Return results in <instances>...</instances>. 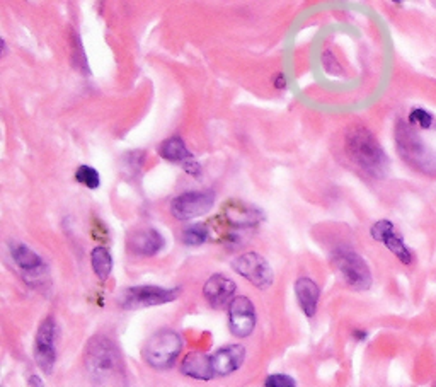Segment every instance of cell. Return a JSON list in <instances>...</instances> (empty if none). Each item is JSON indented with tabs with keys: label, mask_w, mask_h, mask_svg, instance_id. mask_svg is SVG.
Returning a JSON list of instances; mask_svg holds the SVG:
<instances>
[{
	"label": "cell",
	"mask_w": 436,
	"mask_h": 387,
	"mask_svg": "<svg viewBox=\"0 0 436 387\" xmlns=\"http://www.w3.org/2000/svg\"><path fill=\"white\" fill-rule=\"evenodd\" d=\"M164 246H166L164 236L152 227L139 229L128 236V249L133 255L155 256L157 252L162 251Z\"/></svg>",
	"instance_id": "cell-15"
},
{
	"label": "cell",
	"mask_w": 436,
	"mask_h": 387,
	"mask_svg": "<svg viewBox=\"0 0 436 387\" xmlns=\"http://www.w3.org/2000/svg\"><path fill=\"white\" fill-rule=\"evenodd\" d=\"M355 335H357L358 340H365V338H366V333H359V331H357V333H355Z\"/></svg>",
	"instance_id": "cell-27"
},
{
	"label": "cell",
	"mask_w": 436,
	"mask_h": 387,
	"mask_svg": "<svg viewBox=\"0 0 436 387\" xmlns=\"http://www.w3.org/2000/svg\"><path fill=\"white\" fill-rule=\"evenodd\" d=\"M228 328L237 338H247L256 328V309L251 298L235 297L228 305Z\"/></svg>",
	"instance_id": "cell-10"
},
{
	"label": "cell",
	"mask_w": 436,
	"mask_h": 387,
	"mask_svg": "<svg viewBox=\"0 0 436 387\" xmlns=\"http://www.w3.org/2000/svg\"><path fill=\"white\" fill-rule=\"evenodd\" d=\"M225 215H227L228 222L237 227H252L263 220V213L258 208L244 205V203H228V206L225 208Z\"/></svg>",
	"instance_id": "cell-19"
},
{
	"label": "cell",
	"mask_w": 436,
	"mask_h": 387,
	"mask_svg": "<svg viewBox=\"0 0 436 387\" xmlns=\"http://www.w3.org/2000/svg\"><path fill=\"white\" fill-rule=\"evenodd\" d=\"M397 151L407 164L424 174L436 172V152L430 149L409 123L399 121L396 126Z\"/></svg>",
	"instance_id": "cell-3"
},
{
	"label": "cell",
	"mask_w": 436,
	"mask_h": 387,
	"mask_svg": "<svg viewBox=\"0 0 436 387\" xmlns=\"http://www.w3.org/2000/svg\"><path fill=\"white\" fill-rule=\"evenodd\" d=\"M75 179L82 186L89 188V190H98L101 186V178H99L98 169L91 166H79L75 171Z\"/></svg>",
	"instance_id": "cell-22"
},
{
	"label": "cell",
	"mask_w": 436,
	"mask_h": 387,
	"mask_svg": "<svg viewBox=\"0 0 436 387\" xmlns=\"http://www.w3.org/2000/svg\"><path fill=\"white\" fill-rule=\"evenodd\" d=\"M246 360V348L242 344H228L212 355L215 375H231L242 367Z\"/></svg>",
	"instance_id": "cell-16"
},
{
	"label": "cell",
	"mask_w": 436,
	"mask_h": 387,
	"mask_svg": "<svg viewBox=\"0 0 436 387\" xmlns=\"http://www.w3.org/2000/svg\"><path fill=\"white\" fill-rule=\"evenodd\" d=\"M344 149L351 162L372 178H384L389 172V157L372 130L355 125L348 130Z\"/></svg>",
	"instance_id": "cell-1"
},
{
	"label": "cell",
	"mask_w": 436,
	"mask_h": 387,
	"mask_svg": "<svg viewBox=\"0 0 436 387\" xmlns=\"http://www.w3.org/2000/svg\"><path fill=\"white\" fill-rule=\"evenodd\" d=\"M181 350V336L172 329H160L148 338L141 355H143L145 362L154 369H169L174 365Z\"/></svg>",
	"instance_id": "cell-5"
},
{
	"label": "cell",
	"mask_w": 436,
	"mask_h": 387,
	"mask_svg": "<svg viewBox=\"0 0 436 387\" xmlns=\"http://www.w3.org/2000/svg\"><path fill=\"white\" fill-rule=\"evenodd\" d=\"M159 155L162 159L169 160V162L181 164L185 167V171L191 176H200L201 167L198 164V160L194 159V155L187 151L185 140L181 137H169L167 140H164L159 145Z\"/></svg>",
	"instance_id": "cell-12"
},
{
	"label": "cell",
	"mask_w": 436,
	"mask_h": 387,
	"mask_svg": "<svg viewBox=\"0 0 436 387\" xmlns=\"http://www.w3.org/2000/svg\"><path fill=\"white\" fill-rule=\"evenodd\" d=\"M56 335L59 328L53 317H47L38 328L34 340V360L45 374H52L56 363Z\"/></svg>",
	"instance_id": "cell-9"
},
{
	"label": "cell",
	"mask_w": 436,
	"mask_h": 387,
	"mask_svg": "<svg viewBox=\"0 0 436 387\" xmlns=\"http://www.w3.org/2000/svg\"><path fill=\"white\" fill-rule=\"evenodd\" d=\"M331 261L332 266L339 273V277L343 278V282L350 289L365 292V290L372 287V271H370V266L358 252L351 251L348 248H339L332 252Z\"/></svg>",
	"instance_id": "cell-4"
},
{
	"label": "cell",
	"mask_w": 436,
	"mask_h": 387,
	"mask_svg": "<svg viewBox=\"0 0 436 387\" xmlns=\"http://www.w3.org/2000/svg\"><path fill=\"white\" fill-rule=\"evenodd\" d=\"M208 239V229L205 224H193L187 225L182 231V243L186 246H201Z\"/></svg>",
	"instance_id": "cell-21"
},
{
	"label": "cell",
	"mask_w": 436,
	"mask_h": 387,
	"mask_svg": "<svg viewBox=\"0 0 436 387\" xmlns=\"http://www.w3.org/2000/svg\"><path fill=\"white\" fill-rule=\"evenodd\" d=\"M215 205V193L212 190L187 191L171 202V213L178 220H191L208 213Z\"/></svg>",
	"instance_id": "cell-8"
},
{
	"label": "cell",
	"mask_w": 436,
	"mask_h": 387,
	"mask_svg": "<svg viewBox=\"0 0 436 387\" xmlns=\"http://www.w3.org/2000/svg\"><path fill=\"white\" fill-rule=\"evenodd\" d=\"M10 256H13L14 263L17 264V268L22 271L26 280L41 278L48 271L45 259L38 252H34L31 248L22 243H17V241L10 243Z\"/></svg>",
	"instance_id": "cell-13"
},
{
	"label": "cell",
	"mask_w": 436,
	"mask_h": 387,
	"mask_svg": "<svg viewBox=\"0 0 436 387\" xmlns=\"http://www.w3.org/2000/svg\"><path fill=\"white\" fill-rule=\"evenodd\" d=\"M274 86H277V89H283V87H285V77H283V75H278V77L274 79Z\"/></svg>",
	"instance_id": "cell-26"
},
{
	"label": "cell",
	"mask_w": 436,
	"mask_h": 387,
	"mask_svg": "<svg viewBox=\"0 0 436 387\" xmlns=\"http://www.w3.org/2000/svg\"><path fill=\"white\" fill-rule=\"evenodd\" d=\"M232 268H234L235 273H239L240 277L246 278L247 282L256 287V289L266 290L270 289L274 282L273 268H271L270 263H267L261 255H258V252H246V255H240L239 258H235L234 261H232Z\"/></svg>",
	"instance_id": "cell-7"
},
{
	"label": "cell",
	"mask_w": 436,
	"mask_h": 387,
	"mask_svg": "<svg viewBox=\"0 0 436 387\" xmlns=\"http://www.w3.org/2000/svg\"><path fill=\"white\" fill-rule=\"evenodd\" d=\"M409 125H411L412 128L416 126V128L428 130L431 125H433V116H431L426 109L416 108L409 113Z\"/></svg>",
	"instance_id": "cell-23"
},
{
	"label": "cell",
	"mask_w": 436,
	"mask_h": 387,
	"mask_svg": "<svg viewBox=\"0 0 436 387\" xmlns=\"http://www.w3.org/2000/svg\"><path fill=\"white\" fill-rule=\"evenodd\" d=\"M28 387H45V382L41 381V377H38V375H31L28 381Z\"/></svg>",
	"instance_id": "cell-25"
},
{
	"label": "cell",
	"mask_w": 436,
	"mask_h": 387,
	"mask_svg": "<svg viewBox=\"0 0 436 387\" xmlns=\"http://www.w3.org/2000/svg\"><path fill=\"white\" fill-rule=\"evenodd\" d=\"M86 367L98 382H106L123 372V358L120 350L106 336L98 335L87 343Z\"/></svg>",
	"instance_id": "cell-2"
},
{
	"label": "cell",
	"mask_w": 436,
	"mask_h": 387,
	"mask_svg": "<svg viewBox=\"0 0 436 387\" xmlns=\"http://www.w3.org/2000/svg\"><path fill=\"white\" fill-rule=\"evenodd\" d=\"M265 387H297V382L286 374H271L266 377Z\"/></svg>",
	"instance_id": "cell-24"
},
{
	"label": "cell",
	"mask_w": 436,
	"mask_h": 387,
	"mask_svg": "<svg viewBox=\"0 0 436 387\" xmlns=\"http://www.w3.org/2000/svg\"><path fill=\"white\" fill-rule=\"evenodd\" d=\"M235 283L231 278H227L225 275H213L203 287V295L213 309H221L227 304H232V301L235 298Z\"/></svg>",
	"instance_id": "cell-14"
},
{
	"label": "cell",
	"mask_w": 436,
	"mask_h": 387,
	"mask_svg": "<svg viewBox=\"0 0 436 387\" xmlns=\"http://www.w3.org/2000/svg\"><path fill=\"white\" fill-rule=\"evenodd\" d=\"M179 289H164V287L141 285L130 287L120 294V305L123 309H143L152 305L169 304L179 297Z\"/></svg>",
	"instance_id": "cell-6"
},
{
	"label": "cell",
	"mask_w": 436,
	"mask_h": 387,
	"mask_svg": "<svg viewBox=\"0 0 436 387\" xmlns=\"http://www.w3.org/2000/svg\"><path fill=\"white\" fill-rule=\"evenodd\" d=\"M295 295L300 309L307 317H313L317 312V305H319L320 298V289L312 278L302 277L295 282Z\"/></svg>",
	"instance_id": "cell-18"
},
{
	"label": "cell",
	"mask_w": 436,
	"mask_h": 387,
	"mask_svg": "<svg viewBox=\"0 0 436 387\" xmlns=\"http://www.w3.org/2000/svg\"><path fill=\"white\" fill-rule=\"evenodd\" d=\"M181 372L187 377L198 379V381H210L215 377L212 356L201 354V351H191L181 362Z\"/></svg>",
	"instance_id": "cell-17"
},
{
	"label": "cell",
	"mask_w": 436,
	"mask_h": 387,
	"mask_svg": "<svg viewBox=\"0 0 436 387\" xmlns=\"http://www.w3.org/2000/svg\"><path fill=\"white\" fill-rule=\"evenodd\" d=\"M91 264L93 270L101 282H106L109 278L111 271H113V256H111L109 249L104 246H98L91 251Z\"/></svg>",
	"instance_id": "cell-20"
},
{
	"label": "cell",
	"mask_w": 436,
	"mask_h": 387,
	"mask_svg": "<svg viewBox=\"0 0 436 387\" xmlns=\"http://www.w3.org/2000/svg\"><path fill=\"white\" fill-rule=\"evenodd\" d=\"M370 236H372L377 243L384 244V246L387 248L403 264L412 263L411 249L405 246L404 239L397 234L396 227H394V224L390 220L375 222L372 229H370Z\"/></svg>",
	"instance_id": "cell-11"
}]
</instances>
